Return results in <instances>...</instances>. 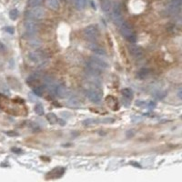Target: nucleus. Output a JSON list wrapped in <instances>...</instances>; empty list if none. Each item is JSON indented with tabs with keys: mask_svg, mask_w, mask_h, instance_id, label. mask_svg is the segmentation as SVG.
<instances>
[{
	"mask_svg": "<svg viewBox=\"0 0 182 182\" xmlns=\"http://www.w3.org/2000/svg\"><path fill=\"white\" fill-rule=\"evenodd\" d=\"M120 33L130 43H136L137 42V35L135 34V31L133 30L132 26L128 22L123 21L119 26Z\"/></svg>",
	"mask_w": 182,
	"mask_h": 182,
	"instance_id": "f257e3e1",
	"label": "nucleus"
},
{
	"mask_svg": "<svg viewBox=\"0 0 182 182\" xmlns=\"http://www.w3.org/2000/svg\"><path fill=\"white\" fill-rule=\"evenodd\" d=\"M6 31L9 32V33H10V34H13V33H14V29L12 28V27H10V26L6 27Z\"/></svg>",
	"mask_w": 182,
	"mask_h": 182,
	"instance_id": "4be33fe9",
	"label": "nucleus"
},
{
	"mask_svg": "<svg viewBox=\"0 0 182 182\" xmlns=\"http://www.w3.org/2000/svg\"><path fill=\"white\" fill-rule=\"evenodd\" d=\"M74 5L77 9L81 10L87 6V0H74Z\"/></svg>",
	"mask_w": 182,
	"mask_h": 182,
	"instance_id": "9b49d317",
	"label": "nucleus"
},
{
	"mask_svg": "<svg viewBox=\"0 0 182 182\" xmlns=\"http://www.w3.org/2000/svg\"><path fill=\"white\" fill-rule=\"evenodd\" d=\"M48 6L49 8L56 10V9H58L59 7V2H58V0H48Z\"/></svg>",
	"mask_w": 182,
	"mask_h": 182,
	"instance_id": "2eb2a0df",
	"label": "nucleus"
},
{
	"mask_svg": "<svg viewBox=\"0 0 182 182\" xmlns=\"http://www.w3.org/2000/svg\"><path fill=\"white\" fill-rule=\"evenodd\" d=\"M46 119L48 120L50 124H56L58 122V118L54 113H48L46 115Z\"/></svg>",
	"mask_w": 182,
	"mask_h": 182,
	"instance_id": "dca6fc26",
	"label": "nucleus"
},
{
	"mask_svg": "<svg viewBox=\"0 0 182 182\" xmlns=\"http://www.w3.org/2000/svg\"><path fill=\"white\" fill-rule=\"evenodd\" d=\"M112 15H113V19L115 23L119 26L121 25V23L124 21L122 17V9H121V5L119 3H116L114 5Z\"/></svg>",
	"mask_w": 182,
	"mask_h": 182,
	"instance_id": "39448f33",
	"label": "nucleus"
},
{
	"mask_svg": "<svg viewBox=\"0 0 182 182\" xmlns=\"http://www.w3.org/2000/svg\"><path fill=\"white\" fill-rule=\"evenodd\" d=\"M35 112L37 116H43L45 114V110H44L43 106H42L41 104H36V107H35Z\"/></svg>",
	"mask_w": 182,
	"mask_h": 182,
	"instance_id": "f3484780",
	"label": "nucleus"
},
{
	"mask_svg": "<svg viewBox=\"0 0 182 182\" xmlns=\"http://www.w3.org/2000/svg\"><path fill=\"white\" fill-rule=\"evenodd\" d=\"M128 51L134 58H141L144 55V51L140 46L136 45H130L128 46Z\"/></svg>",
	"mask_w": 182,
	"mask_h": 182,
	"instance_id": "1a4fd4ad",
	"label": "nucleus"
},
{
	"mask_svg": "<svg viewBox=\"0 0 182 182\" xmlns=\"http://www.w3.org/2000/svg\"><path fill=\"white\" fill-rule=\"evenodd\" d=\"M33 91L36 96H42L43 95V87L41 86H36L33 88Z\"/></svg>",
	"mask_w": 182,
	"mask_h": 182,
	"instance_id": "aec40b11",
	"label": "nucleus"
},
{
	"mask_svg": "<svg viewBox=\"0 0 182 182\" xmlns=\"http://www.w3.org/2000/svg\"><path fill=\"white\" fill-rule=\"evenodd\" d=\"M9 17H10V18L12 20H15L18 17V11L17 9H12V10L9 12Z\"/></svg>",
	"mask_w": 182,
	"mask_h": 182,
	"instance_id": "412c9836",
	"label": "nucleus"
},
{
	"mask_svg": "<svg viewBox=\"0 0 182 182\" xmlns=\"http://www.w3.org/2000/svg\"><path fill=\"white\" fill-rule=\"evenodd\" d=\"M88 46H89V49L92 51V52L95 53L97 56H106L107 55L106 50L97 44L93 43V44H90Z\"/></svg>",
	"mask_w": 182,
	"mask_h": 182,
	"instance_id": "9d476101",
	"label": "nucleus"
},
{
	"mask_svg": "<svg viewBox=\"0 0 182 182\" xmlns=\"http://www.w3.org/2000/svg\"><path fill=\"white\" fill-rule=\"evenodd\" d=\"M43 0H28V6L30 7H39L40 4L42 3Z\"/></svg>",
	"mask_w": 182,
	"mask_h": 182,
	"instance_id": "6ab92c4d",
	"label": "nucleus"
},
{
	"mask_svg": "<svg viewBox=\"0 0 182 182\" xmlns=\"http://www.w3.org/2000/svg\"><path fill=\"white\" fill-rule=\"evenodd\" d=\"M28 58L31 61H33L34 63H40L46 58V55L44 53V51L37 49L30 52L28 54Z\"/></svg>",
	"mask_w": 182,
	"mask_h": 182,
	"instance_id": "423d86ee",
	"label": "nucleus"
},
{
	"mask_svg": "<svg viewBox=\"0 0 182 182\" xmlns=\"http://www.w3.org/2000/svg\"><path fill=\"white\" fill-rule=\"evenodd\" d=\"M148 75H149V70L148 68H141L138 73V78L143 79V78H146Z\"/></svg>",
	"mask_w": 182,
	"mask_h": 182,
	"instance_id": "4468645a",
	"label": "nucleus"
},
{
	"mask_svg": "<svg viewBox=\"0 0 182 182\" xmlns=\"http://www.w3.org/2000/svg\"><path fill=\"white\" fill-rule=\"evenodd\" d=\"M52 93H54L56 96L60 97V99H64V97H66L68 96V89L62 84H59V85L58 84H56Z\"/></svg>",
	"mask_w": 182,
	"mask_h": 182,
	"instance_id": "0eeeda50",
	"label": "nucleus"
},
{
	"mask_svg": "<svg viewBox=\"0 0 182 182\" xmlns=\"http://www.w3.org/2000/svg\"><path fill=\"white\" fill-rule=\"evenodd\" d=\"M6 50V46H5V45L3 44V43H1V42H0V51H5Z\"/></svg>",
	"mask_w": 182,
	"mask_h": 182,
	"instance_id": "5701e85b",
	"label": "nucleus"
},
{
	"mask_svg": "<svg viewBox=\"0 0 182 182\" xmlns=\"http://www.w3.org/2000/svg\"><path fill=\"white\" fill-rule=\"evenodd\" d=\"M24 26L26 33L30 35L35 34L36 31L37 30V24L35 20L32 19H26L24 23Z\"/></svg>",
	"mask_w": 182,
	"mask_h": 182,
	"instance_id": "6e6552de",
	"label": "nucleus"
},
{
	"mask_svg": "<svg viewBox=\"0 0 182 182\" xmlns=\"http://www.w3.org/2000/svg\"><path fill=\"white\" fill-rule=\"evenodd\" d=\"M122 95L126 99L130 100L133 97V91L130 88H124L122 90Z\"/></svg>",
	"mask_w": 182,
	"mask_h": 182,
	"instance_id": "f8f14e48",
	"label": "nucleus"
},
{
	"mask_svg": "<svg viewBox=\"0 0 182 182\" xmlns=\"http://www.w3.org/2000/svg\"><path fill=\"white\" fill-rule=\"evenodd\" d=\"M101 7L105 12H108L111 8V2L110 0H102L101 1Z\"/></svg>",
	"mask_w": 182,
	"mask_h": 182,
	"instance_id": "ddd939ff",
	"label": "nucleus"
},
{
	"mask_svg": "<svg viewBox=\"0 0 182 182\" xmlns=\"http://www.w3.org/2000/svg\"><path fill=\"white\" fill-rule=\"evenodd\" d=\"M25 15L26 19H32L35 21L40 20L45 17V10L40 7H34L26 10Z\"/></svg>",
	"mask_w": 182,
	"mask_h": 182,
	"instance_id": "f03ea898",
	"label": "nucleus"
},
{
	"mask_svg": "<svg viewBox=\"0 0 182 182\" xmlns=\"http://www.w3.org/2000/svg\"><path fill=\"white\" fill-rule=\"evenodd\" d=\"M83 34L87 40L95 41L99 36V32L96 26H88L83 31Z\"/></svg>",
	"mask_w": 182,
	"mask_h": 182,
	"instance_id": "7ed1b4c3",
	"label": "nucleus"
},
{
	"mask_svg": "<svg viewBox=\"0 0 182 182\" xmlns=\"http://www.w3.org/2000/svg\"><path fill=\"white\" fill-rule=\"evenodd\" d=\"M86 94H87V97L93 103H99L102 99L101 92L99 89H97V87H91L89 89H87Z\"/></svg>",
	"mask_w": 182,
	"mask_h": 182,
	"instance_id": "20e7f679",
	"label": "nucleus"
},
{
	"mask_svg": "<svg viewBox=\"0 0 182 182\" xmlns=\"http://www.w3.org/2000/svg\"><path fill=\"white\" fill-rule=\"evenodd\" d=\"M68 104L76 108V107H78L80 105V101H79L77 99H76V97H71V99L68 100Z\"/></svg>",
	"mask_w": 182,
	"mask_h": 182,
	"instance_id": "a211bd4d",
	"label": "nucleus"
}]
</instances>
